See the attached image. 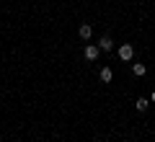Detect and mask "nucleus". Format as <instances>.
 <instances>
[{
  "label": "nucleus",
  "instance_id": "f257e3e1",
  "mask_svg": "<svg viewBox=\"0 0 155 142\" xmlns=\"http://www.w3.org/2000/svg\"><path fill=\"white\" fill-rule=\"evenodd\" d=\"M132 54H134L132 44H122V47H119V57H122V60H132Z\"/></svg>",
  "mask_w": 155,
  "mask_h": 142
},
{
  "label": "nucleus",
  "instance_id": "f03ea898",
  "mask_svg": "<svg viewBox=\"0 0 155 142\" xmlns=\"http://www.w3.org/2000/svg\"><path fill=\"white\" fill-rule=\"evenodd\" d=\"M85 60H96V57H98V47H93V44H91V47H85Z\"/></svg>",
  "mask_w": 155,
  "mask_h": 142
},
{
  "label": "nucleus",
  "instance_id": "7ed1b4c3",
  "mask_svg": "<svg viewBox=\"0 0 155 142\" xmlns=\"http://www.w3.org/2000/svg\"><path fill=\"white\" fill-rule=\"evenodd\" d=\"M78 34H80V39H91V34H93V31H91V26H88V23H83Z\"/></svg>",
  "mask_w": 155,
  "mask_h": 142
},
{
  "label": "nucleus",
  "instance_id": "20e7f679",
  "mask_svg": "<svg viewBox=\"0 0 155 142\" xmlns=\"http://www.w3.org/2000/svg\"><path fill=\"white\" fill-rule=\"evenodd\" d=\"M132 72H134L137 78H142L145 72H147V67H145V65H140V62H137V65H132Z\"/></svg>",
  "mask_w": 155,
  "mask_h": 142
},
{
  "label": "nucleus",
  "instance_id": "39448f33",
  "mask_svg": "<svg viewBox=\"0 0 155 142\" xmlns=\"http://www.w3.org/2000/svg\"><path fill=\"white\" fill-rule=\"evenodd\" d=\"M101 49H106V52H109V49H114V41H111L109 36H104V39H101Z\"/></svg>",
  "mask_w": 155,
  "mask_h": 142
},
{
  "label": "nucleus",
  "instance_id": "423d86ee",
  "mask_svg": "<svg viewBox=\"0 0 155 142\" xmlns=\"http://www.w3.org/2000/svg\"><path fill=\"white\" fill-rule=\"evenodd\" d=\"M111 78H114V75H111V70H109V67H104V70H101V80H104V83H111Z\"/></svg>",
  "mask_w": 155,
  "mask_h": 142
},
{
  "label": "nucleus",
  "instance_id": "0eeeda50",
  "mask_svg": "<svg viewBox=\"0 0 155 142\" xmlns=\"http://www.w3.org/2000/svg\"><path fill=\"white\" fill-rule=\"evenodd\" d=\"M147 106H150V101H145V98H137V104H134V109H137V111H145Z\"/></svg>",
  "mask_w": 155,
  "mask_h": 142
},
{
  "label": "nucleus",
  "instance_id": "6e6552de",
  "mask_svg": "<svg viewBox=\"0 0 155 142\" xmlns=\"http://www.w3.org/2000/svg\"><path fill=\"white\" fill-rule=\"evenodd\" d=\"M153 104H155V91H153Z\"/></svg>",
  "mask_w": 155,
  "mask_h": 142
}]
</instances>
